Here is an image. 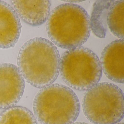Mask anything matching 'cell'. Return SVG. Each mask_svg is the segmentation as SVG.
Listing matches in <instances>:
<instances>
[{
	"instance_id": "10",
	"label": "cell",
	"mask_w": 124,
	"mask_h": 124,
	"mask_svg": "<svg viewBox=\"0 0 124 124\" xmlns=\"http://www.w3.org/2000/svg\"><path fill=\"white\" fill-rule=\"evenodd\" d=\"M115 0H97L93 5L90 17L91 29L97 37L104 38L107 31V15L110 7Z\"/></svg>"
},
{
	"instance_id": "14",
	"label": "cell",
	"mask_w": 124,
	"mask_h": 124,
	"mask_svg": "<svg viewBox=\"0 0 124 124\" xmlns=\"http://www.w3.org/2000/svg\"><path fill=\"white\" fill-rule=\"evenodd\" d=\"M72 124H89L85 122H77L74 123Z\"/></svg>"
},
{
	"instance_id": "15",
	"label": "cell",
	"mask_w": 124,
	"mask_h": 124,
	"mask_svg": "<svg viewBox=\"0 0 124 124\" xmlns=\"http://www.w3.org/2000/svg\"><path fill=\"white\" fill-rule=\"evenodd\" d=\"M115 124H124L123 123H116Z\"/></svg>"
},
{
	"instance_id": "1",
	"label": "cell",
	"mask_w": 124,
	"mask_h": 124,
	"mask_svg": "<svg viewBox=\"0 0 124 124\" xmlns=\"http://www.w3.org/2000/svg\"><path fill=\"white\" fill-rule=\"evenodd\" d=\"M60 59L57 48L51 41L35 37L22 46L17 64L27 83L35 87L42 88L56 80L59 74Z\"/></svg>"
},
{
	"instance_id": "12",
	"label": "cell",
	"mask_w": 124,
	"mask_h": 124,
	"mask_svg": "<svg viewBox=\"0 0 124 124\" xmlns=\"http://www.w3.org/2000/svg\"><path fill=\"white\" fill-rule=\"evenodd\" d=\"M124 1L115 0L107 15V26L111 33L119 39H124Z\"/></svg>"
},
{
	"instance_id": "7",
	"label": "cell",
	"mask_w": 124,
	"mask_h": 124,
	"mask_svg": "<svg viewBox=\"0 0 124 124\" xmlns=\"http://www.w3.org/2000/svg\"><path fill=\"white\" fill-rule=\"evenodd\" d=\"M102 71L113 82H124V39H116L107 45L101 54Z\"/></svg>"
},
{
	"instance_id": "6",
	"label": "cell",
	"mask_w": 124,
	"mask_h": 124,
	"mask_svg": "<svg viewBox=\"0 0 124 124\" xmlns=\"http://www.w3.org/2000/svg\"><path fill=\"white\" fill-rule=\"evenodd\" d=\"M24 78L18 67L13 64H0V109L15 106L24 92Z\"/></svg>"
},
{
	"instance_id": "5",
	"label": "cell",
	"mask_w": 124,
	"mask_h": 124,
	"mask_svg": "<svg viewBox=\"0 0 124 124\" xmlns=\"http://www.w3.org/2000/svg\"><path fill=\"white\" fill-rule=\"evenodd\" d=\"M82 106L84 114L93 124H115L124 117V94L114 84L99 83L85 92Z\"/></svg>"
},
{
	"instance_id": "3",
	"label": "cell",
	"mask_w": 124,
	"mask_h": 124,
	"mask_svg": "<svg viewBox=\"0 0 124 124\" xmlns=\"http://www.w3.org/2000/svg\"><path fill=\"white\" fill-rule=\"evenodd\" d=\"M36 119L42 124H72L78 117L79 101L70 88L52 84L42 88L33 101Z\"/></svg>"
},
{
	"instance_id": "13",
	"label": "cell",
	"mask_w": 124,
	"mask_h": 124,
	"mask_svg": "<svg viewBox=\"0 0 124 124\" xmlns=\"http://www.w3.org/2000/svg\"><path fill=\"white\" fill-rule=\"evenodd\" d=\"M64 2H67L70 3H77L80 2L84 1V0H63Z\"/></svg>"
},
{
	"instance_id": "2",
	"label": "cell",
	"mask_w": 124,
	"mask_h": 124,
	"mask_svg": "<svg viewBox=\"0 0 124 124\" xmlns=\"http://www.w3.org/2000/svg\"><path fill=\"white\" fill-rule=\"evenodd\" d=\"M46 30L55 45L68 50L76 48L83 45L90 37V16L80 6L61 4L50 13Z\"/></svg>"
},
{
	"instance_id": "8",
	"label": "cell",
	"mask_w": 124,
	"mask_h": 124,
	"mask_svg": "<svg viewBox=\"0 0 124 124\" xmlns=\"http://www.w3.org/2000/svg\"><path fill=\"white\" fill-rule=\"evenodd\" d=\"M20 18L14 8L0 0V48L13 47L21 32Z\"/></svg>"
},
{
	"instance_id": "9",
	"label": "cell",
	"mask_w": 124,
	"mask_h": 124,
	"mask_svg": "<svg viewBox=\"0 0 124 124\" xmlns=\"http://www.w3.org/2000/svg\"><path fill=\"white\" fill-rule=\"evenodd\" d=\"M11 2L19 18L29 25L40 26L48 19L51 6L49 0H15Z\"/></svg>"
},
{
	"instance_id": "4",
	"label": "cell",
	"mask_w": 124,
	"mask_h": 124,
	"mask_svg": "<svg viewBox=\"0 0 124 124\" xmlns=\"http://www.w3.org/2000/svg\"><path fill=\"white\" fill-rule=\"evenodd\" d=\"M59 72L68 86L80 91L87 90L98 84L102 74L98 56L82 46L69 50L62 55Z\"/></svg>"
},
{
	"instance_id": "11",
	"label": "cell",
	"mask_w": 124,
	"mask_h": 124,
	"mask_svg": "<svg viewBox=\"0 0 124 124\" xmlns=\"http://www.w3.org/2000/svg\"><path fill=\"white\" fill-rule=\"evenodd\" d=\"M0 124H37L33 113L27 108L14 106L0 114Z\"/></svg>"
}]
</instances>
